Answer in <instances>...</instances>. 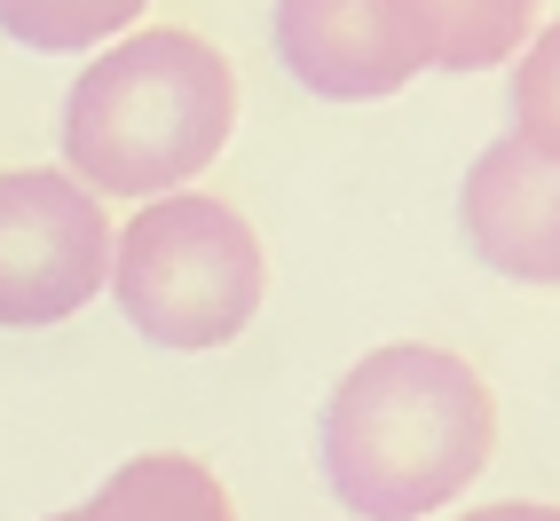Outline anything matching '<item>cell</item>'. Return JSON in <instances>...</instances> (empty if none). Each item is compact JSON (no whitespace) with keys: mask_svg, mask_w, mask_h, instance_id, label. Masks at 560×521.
<instances>
[{"mask_svg":"<svg viewBox=\"0 0 560 521\" xmlns=\"http://www.w3.org/2000/svg\"><path fill=\"white\" fill-rule=\"evenodd\" d=\"M48 521H237V506L206 459L142 451L119 474H103L95 498H80L71 513H48Z\"/></svg>","mask_w":560,"mask_h":521,"instance_id":"obj_7","label":"cell"},{"mask_svg":"<svg viewBox=\"0 0 560 521\" xmlns=\"http://www.w3.org/2000/svg\"><path fill=\"white\" fill-rule=\"evenodd\" d=\"M451 521H560V506H545V498H498V506H474V513H451Z\"/></svg>","mask_w":560,"mask_h":521,"instance_id":"obj_10","label":"cell"},{"mask_svg":"<svg viewBox=\"0 0 560 521\" xmlns=\"http://www.w3.org/2000/svg\"><path fill=\"white\" fill-rule=\"evenodd\" d=\"M434 9V71H490L529 48L545 0H427Z\"/></svg>","mask_w":560,"mask_h":521,"instance_id":"obj_8","label":"cell"},{"mask_svg":"<svg viewBox=\"0 0 560 521\" xmlns=\"http://www.w3.org/2000/svg\"><path fill=\"white\" fill-rule=\"evenodd\" d=\"M110 301L151 348L206 356L230 348L269 301V253L260 230L206 190L151 198L110 238Z\"/></svg>","mask_w":560,"mask_h":521,"instance_id":"obj_3","label":"cell"},{"mask_svg":"<svg viewBox=\"0 0 560 521\" xmlns=\"http://www.w3.org/2000/svg\"><path fill=\"white\" fill-rule=\"evenodd\" d=\"M513 135L560 159V16L537 24L529 48L513 56Z\"/></svg>","mask_w":560,"mask_h":521,"instance_id":"obj_9","label":"cell"},{"mask_svg":"<svg viewBox=\"0 0 560 521\" xmlns=\"http://www.w3.org/2000/svg\"><path fill=\"white\" fill-rule=\"evenodd\" d=\"M458 230L490 277L560 285V159L513 127L481 142L458 182Z\"/></svg>","mask_w":560,"mask_h":521,"instance_id":"obj_6","label":"cell"},{"mask_svg":"<svg viewBox=\"0 0 560 521\" xmlns=\"http://www.w3.org/2000/svg\"><path fill=\"white\" fill-rule=\"evenodd\" d=\"M498 451L490 380L434 340H387L340 371L316 419L324 482L355 521H434Z\"/></svg>","mask_w":560,"mask_h":521,"instance_id":"obj_1","label":"cell"},{"mask_svg":"<svg viewBox=\"0 0 560 521\" xmlns=\"http://www.w3.org/2000/svg\"><path fill=\"white\" fill-rule=\"evenodd\" d=\"M277 56L324 103H387L434 71L427 0H277Z\"/></svg>","mask_w":560,"mask_h":521,"instance_id":"obj_5","label":"cell"},{"mask_svg":"<svg viewBox=\"0 0 560 521\" xmlns=\"http://www.w3.org/2000/svg\"><path fill=\"white\" fill-rule=\"evenodd\" d=\"M110 221L103 198L80 190L63 166L0 174V324L40 332L80 316L110 285Z\"/></svg>","mask_w":560,"mask_h":521,"instance_id":"obj_4","label":"cell"},{"mask_svg":"<svg viewBox=\"0 0 560 521\" xmlns=\"http://www.w3.org/2000/svg\"><path fill=\"white\" fill-rule=\"evenodd\" d=\"M237 127V71L182 24L110 40L63 95V166L95 198H174Z\"/></svg>","mask_w":560,"mask_h":521,"instance_id":"obj_2","label":"cell"}]
</instances>
